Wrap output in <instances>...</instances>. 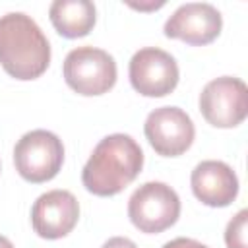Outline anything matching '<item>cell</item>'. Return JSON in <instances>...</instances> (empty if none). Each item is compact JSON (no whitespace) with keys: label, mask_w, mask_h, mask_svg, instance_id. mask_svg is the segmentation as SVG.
Wrapping results in <instances>:
<instances>
[{"label":"cell","mask_w":248,"mask_h":248,"mask_svg":"<svg viewBox=\"0 0 248 248\" xmlns=\"http://www.w3.org/2000/svg\"><path fill=\"white\" fill-rule=\"evenodd\" d=\"M50 64V45L41 27L23 12L0 17V66L16 79H35Z\"/></svg>","instance_id":"7a4b0ae2"},{"label":"cell","mask_w":248,"mask_h":248,"mask_svg":"<svg viewBox=\"0 0 248 248\" xmlns=\"http://www.w3.org/2000/svg\"><path fill=\"white\" fill-rule=\"evenodd\" d=\"M103 248H138V246L126 236H112L103 244Z\"/></svg>","instance_id":"9a60e30c"},{"label":"cell","mask_w":248,"mask_h":248,"mask_svg":"<svg viewBox=\"0 0 248 248\" xmlns=\"http://www.w3.org/2000/svg\"><path fill=\"white\" fill-rule=\"evenodd\" d=\"M48 17L62 37L78 39L93 29L97 12L89 0H56L48 8Z\"/></svg>","instance_id":"7c38bea8"},{"label":"cell","mask_w":248,"mask_h":248,"mask_svg":"<svg viewBox=\"0 0 248 248\" xmlns=\"http://www.w3.org/2000/svg\"><path fill=\"white\" fill-rule=\"evenodd\" d=\"M143 151L128 134H110L103 138L81 170V182L87 192L107 198L120 194L141 170Z\"/></svg>","instance_id":"6da1fadb"},{"label":"cell","mask_w":248,"mask_h":248,"mask_svg":"<svg viewBox=\"0 0 248 248\" xmlns=\"http://www.w3.org/2000/svg\"><path fill=\"white\" fill-rule=\"evenodd\" d=\"M180 215L178 194L165 182H145L128 200V217L141 232H163Z\"/></svg>","instance_id":"5b68a950"},{"label":"cell","mask_w":248,"mask_h":248,"mask_svg":"<svg viewBox=\"0 0 248 248\" xmlns=\"http://www.w3.org/2000/svg\"><path fill=\"white\" fill-rule=\"evenodd\" d=\"M246 219H248V211L240 209L229 221L227 231H225L227 248H246Z\"/></svg>","instance_id":"4fadbf2b"},{"label":"cell","mask_w":248,"mask_h":248,"mask_svg":"<svg viewBox=\"0 0 248 248\" xmlns=\"http://www.w3.org/2000/svg\"><path fill=\"white\" fill-rule=\"evenodd\" d=\"M64 79L79 95H103L116 83V62L103 48L78 46L64 58Z\"/></svg>","instance_id":"277c9868"},{"label":"cell","mask_w":248,"mask_h":248,"mask_svg":"<svg viewBox=\"0 0 248 248\" xmlns=\"http://www.w3.org/2000/svg\"><path fill=\"white\" fill-rule=\"evenodd\" d=\"M64 163V145L48 130L23 134L14 147V165L21 178L33 184L54 178Z\"/></svg>","instance_id":"3957f363"},{"label":"cell","mask_w":248,"mask_h":248,"mask_svg":"<svg viewBox=\"0 0 248 248\" xmlns=\"http://www.w3.org/2000/svg\"><path fill=\"white\" fill-rule=\"evenodd\" d=\"M223 27V17L219 10L205 2H188L182 4L178 10L165 23V35L169 39H178L194 46L213 43Z\"/></svg>","instance_id":"9c48e42d"},{"label":"cell","mask_w":248,"mask_h":248,"mask_svg":"<svg viewBox=\"0 0 248 248\" xmlns=\"http://www.w3.org/2000/svg\"><path fill=\"white\" fill-rule=\"evenodd\" d=\"M79 219V203L68 190H50L41 194L31 207L33 231L46 240H56L72 232Z\"/></svg>","instance_id":"30bf717a"},{"label":"cell","mask_w":248,"mask_h":248,"mask_svg":"<svg viewBox=\"0 0 248 248\" xmlns=\"http://www.w3.org/2000/svg\"><path fill=\"white\" fill-rule=\"evenodd\" d=\"M0 248H14V244H12L6 236H2V234H0Z\"/></svg>","instance_id":"2e32d148"},{"label":"cell","mask_w":248,"mask_h":248,"mask_svg":"<svg viewBox=\"0 0 248 248\" xmlns=\"http://www.w3.org/2000/svg\"><path fill=\"white\" fill-rule=\"evenodd\" d=\"M163 248H207V246L202 244V242H198V240H194V238H184V236H180V238H174V240L167 242Z\"/></svg>","instance_id":"5bb4252c"},{"label":"cell","mask_w":248,"mask_h":248,"mask_svg":"<svg viewBox=\"0 0 248 248\" xmlns=\"http://www.w3.org/2000/svg\"><path fill=\"white\" fill-rule=\"evenodd\" d=\"M128 74L132 87L145 97H165L178 83L176 60L155 46L140 48L130 60Z\"/></svg>","instance_id":"ba28073f"},{"label":"cell","mask_w":248,"mask_h":248,"mask_svg":"<svg viewBox=\"0 0 248 248\" xmlns=\"http://www.w3.org/2000/svg\"><path fill=\"white\" fill-rule=\"evenodd\" d=\"M194 196L209 207H227L238 194V178L223 161H202L190 176Z\"/></svg>","instance_id":"8fae6325"},{"label":"cell","mask_w":248,"mask_h":248,"mask_svg":"<svg viewBox=\"0 0 248 248\" xmlns=\"http://www.w3.org/2000/svg\"><path fill=\"white\" fill-rule=\"evenodd\" d=\"M143 132L151 147L163 157H178L190 149L196 130L192 118L178 107H159L145 118Z\"/></svg>","instance_id":"52a82bcc"},{"label":"cell","mask_w":248,"mask_h":248,"mask_svg":"<svg viewBox=\"0 0 248 248\" xmlns=\"http://www.w3.org/2000/svg\"><path fill=\"white\" fill-rule=\"evenodd\" d=\"M200 110L215 128H234L248 114V87L242 79L223 76L200 93Z\"/></svg>","instance_id":"8992f818"}]
</instances>
